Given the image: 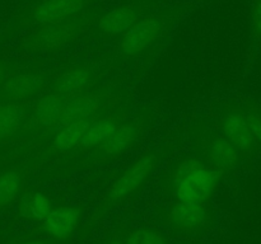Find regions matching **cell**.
I'll return each instance as SVG.
<instances>
[{
	"label": "cell",
	"instance_id": "cell-26",
	"mask_svg": "<svg viewBox=\"0 0 261 244\" xmlns=\"http://www.w3.org/2000/svg\"><path fill=\"white\" fill-rule=\"evenodd\" d=\"M7 78H8L7 69L4 68V65H2V64H0V86H2V84L4 83V80Z\"/></svg>",
	"mask_w": 261,
	"mask_h": 244
},
{
	"label": "cell",
	"instance_id": "cell-12",
	"mask_svg": "<svg viewBox=\"0 0 261 244\" xmlns=\"http://www.w3.org/2000/svg\"><path fill=\"white\" fill-rule=\"evenodd\" d=\"M93 0H40L27 15L28 24L35 27L58 23L78 14Z\"/></svg>",
	"mask_w": 261,
	"mask_h": 244
},
{
	"label": "cell",
	"instance_id": "cell-5",
	"mask_svg": "<svg viewBox=\"0 0 261 244\" xmlns=\"http://www.w3.org/2000/svg\"><path fill=\"white\" fill-rule=\"evenodd\" d=\"M82 18L74 17L58 23L36 27L24 45L32 52H56L70 43L82 30Z\"/></svg>",
	"mask_w": 261,
	"mask_h": 244
},
{
	"label": "cell",
	"instance_id": "cell-25",
	"mask_svg": "<svg viewBox=\"0 0 261 244\" xmlns=\"http://www.w3.org/2000/svg\"><path fill=\"white\" fill-rule=\"evenodd\" d=\"M103 244H124V235H122V231L112 234L111 236H109V238L103 241Z\"/></svg>",
	"mask_w": 261,
	"mask_h": 244
},
{
	"label": "cell",
	"instance_id": "cell-16",
	"mask_svg": "<svg viewBox=\"0 0 261 244\" xmlns=\"http://www.w3.org/2000/svg\"><path fill=\"white\" fill-rule=\"evenodd\" d=\"M96 116L75 119V121L68 122V124L56 127L54 131L50 132L51 140L48 147H50L51 151H54L55 154L74 152V150L81 142L82 137L86 134L87 129L89 127L91 122L96 118Z\"/></svg>",
	"mask_w": 261,
	"mask_h": 244
},
{
	"label": "cell",
	"instance_id": "cell-1",
	"mask_svg": "<svg viewBox=\"0 0 261 244\" xmlns=\"http://www.w3.org/2000/svg\"><path fill=\"white\" fill-rule=\"evenodd\" d=\"M223 175L199 157L184 155L173 160L163 172L161 186L173 202L211 205Z\"/></svg>",
	"mask_w": 261,
	"mask_h": 244
},
{
	"label": "cell",
	"instance_id": "cell-17",
	"mask_svg": "<svg viewBox=\"0 0 261 244\" xmlns=\"http://www.w3.org/2000/svg\"><path fill=\"white\" fill-rule=\"evenodd\" d=\"M103 96L99 92L94 90L93 88L91 90L86 92V93L68 99L64 104L63 112H61L60 117L56 122L55 129L64 124L75 121V119L96 116L97 113H99V109L103 104Z\"/></svg>",
	"mask_w": 261,
	"mask_h": 244
},
{
	"label": "cell",
	"instance_id": "cell-4",
	"mask_svg": "<svg viewBox=\"0 0 261 244\" xmlns=\"http://www.w3.org/2000/svg\"><path fill=\"white\" fill-rule=\"evenodd\" d=\"M194 149L196 157L222 175L233 172L244 159L239 150L219 131L201 132L194 140Z\"/></svg>",
	"mask_w": 261,
	"mask_h": 244
},
{
	"label": "cell",
	"instance_id": "cell-13",
	"mask_svg": "<svg viewBox=\"0 0 261 244\" xmlns=\"http://www.w3.org/2000/svg\"><path fill=\"white\" fill-rule=\"evenodd\" d=\"M82 211L76 206L55 205L40 223L41 230L53 241L68 240L76 230Z\"/></svg>",
	"mask_w": 261,
	"mask_h": 244
},
{
	"label": "cell",
	"instance_id": "cell-3",
	"mask_svg": "<svg viewBox=\"0 0 261 244\" xmlns=\"http://www.w3.org/2000/svg\"><path fill=\"white\" fill-rule=\"evenodd\" d=\"M180 17L176 10H157L145 14L120 37L117 52L122 58H135L149 51L171 30Z\"/></svg>",
	"mask_w": 261,
	"mask_h": 244
},
{
	"label": "cell",
	"instance_id": "cell-19",
	"mask_svg": "<svg viewBox=\"0 0 261 244\" xmlns=\"http://www.w3.org/2000/svg\"><path fill=\"white\" fill-rule=\"evenodd\" d=\"M24 185L23 173L18 169H8L0 173V208L17 200Z\"/></svg>",
	"mask_w": 261,
	"mask_h": 244
},
{
	"label": "cell",
	"instance_id": "cell-15",
	"mask_svg": "<svg viewBox=\"0 0 261 244\" xmlns=\"http://www.w3.org/2000/svg\"><path fill=\"white\" fill-rule=\"evenodd\" d=\"M125 119V116L121 113L119 114H97L96 118L91 122L89 127L87 129L86 134L82 137L81 142L74 150L76 155L86 154V152H91L92 150L96 149L97 146L106 141L112 132L119 127Z\"/></svg>",
	"mask_w": 261,
	"mask_h": 244
},
{
	"label": "cell",
	"instance_id": "cell-24",
	"mask_svg": "<svg viewBox=\"0 0 261 244\" xmlns=\"http://www.w3.org/2000/svg\"><path fill=\"white\" fill-rule=\"evenodd\" d=\"M13 244H50V241L43 238H25L19 239Z\"/></svg>",
	"mask_w": 261,
	"mask_h": 244
},
{
	"label": "cell",
	"instance_id": "cell-7",
	"mask_svg": "<svg viewBox=\"0 0 261 244\" xmlns=\"http://www.w3.org/2000/svg\"><path fill=\"white\" fill-rule=\"evenodd\" d=\"M144 122V119L140 117L132 119L125 118L106 141L92 150V160L97 164H102L117 159L125 154L139 140L140 135L145 130Z\"/></svg>",
	"mask_w": 261,
	"mask_h": 244
},
{
	"label": "cell",
	"instance_id": "cell-22",
	"mask_svg": "<svg viewBox=\"0 0 261 244\" xmlns=\"http://www.w3.org/2000/svg\"><path fill=\"white\" fill-rule=\"evenodd\" d=\"M244 112L252 130V134L256 139L257 145H261V112L257 111L256 108H252V107H246V108H244Z\"/></svg>",
	"mask_w": 261,
	"mask_h": 244
},
{
	"label": "cell",
	"instance_id": "cell-6",
	"mask_svg": "<svg viewBox=\"0 0 261 244\" xmlns=\"http://www.w3.org/2000/svg\"><path fill=\"white\" fill-rule=\"evenodd\" d=\"M165 216L168 228L173 233L184 235L204 233L213 223L211 205H190L171 201Z\"/></svg>",
	"mask_w": 261,
	"mask_h": 244
},
{
	"label": "cell",
	"instance_id": "cell-10",
	"mask_svg": "<svg viewBox=\"0 0 261 244\" xmlns=\"http://www.w3.org/2000/svg\"><path fill=\"white\" fill-rule=\"evenodd\" d=\"M94 81L96 71H93L91 66L76 65L58 74H53L46 89L55 92L68 101L73 97L91 90Z\"/></svg>",
	"mask_w": 261,
	"mask_h": 244
},
{
	"label": "cell",
	"instance_id": "cell-23",
	"mask_svg": "<svg viewBox=\"0 0 261 244\" xmlns=\"http://www.w3.org/2000/svg\"><path fill=\"white\" fill-rule=\"evenodd\" d=\"M254 30L261 37V0H255L254 5Z\"/></svg>",
	"mask_w": 261,
	"mask_h": 244
},
{
	"label": "cell",
	"instance_id": "cell-2",
	"mask_svg": "<svg viewBox=\"0 0 261 244\" xmlns=\"http://www.w3.org/2000/svg\"><path fill=\"white\" fill-rule=\"evenodd\" d=\"M168 151L170 146L153 147L135 158L105 190L101 207L105 210L117 207L138 195L167 157Z\"/></svg>",
	"mask_w": 261,
	"mask_h": 244
},
{
	"label": "cell",
	"instance_id": "cell-8",
	"mask_svg": "<svg viewBox=\"0 0 261 244\" xmlns=\"http://www.w3.org/2000/svg\"><path fill=\"white\" fill-rule=\"evenodd\" d=\"M217 127L218 131L239 150L242 157H250L256 151L259 145L252 134L244 108L226 107L219 114Z\"/></svg>",
	"mask_w": 261,
	"mask_h": 244
},
{
	"label": "cell",
	"instance_id": "cell-21",
	"mask_svg": "<svg viewBox=\"0 0 261 244\" xmlns=\"http://www.w3.org/2000/svg\"><path fill=\"white\" fill-rule=\"evenodd\" d=\"M124 244H170L168 236L155 228H133L122 231Z\"/></svg>",
	"mask_w": 261,
	"mask_h": 244
},
{
	"label": "cell",
	"instance_id": "cell-14",
	"mask_svg": "<svg viewBox=\"0 0 261 244\" xmlns=\"http://www.w3.org/2000/svg\"><path fill=\"white\" fill-rule=\"evenodd\" d=\"M145 9L147 8L142 2H133L115 8L99 18L97 29L99 35L105 37H121L138 20L144 17Z\"/></svg>",
	"mask_w": 261,
	"mask_h": 244
},
{
	"label": "cell",
	"instance_id": "cell-18",
	"mask_svg": "<svg viewBox=\"0 0 261 244\" xmlns=\"http://www.w3.org/2000/svg\"><path fill=\"white\" fill-rule=\"evenodd\" d=\"M30 102L0 101V142L12 139L25 127Z\"/></svg>",
	"mask_w": 261,
	"mask_h": 244
},
{
	"label": "cell",
	"instance_id": "cell-20",
	"mask_svg": "<svg viewBox=\"0 0 261 244\" xmlns=\"http://www.w3.org/2000/svg\"><path fill=\"white\" fill-rule=\"evenodd\" d=\"M54 206H55V203L53 202V200L41 191L28 193L23 201L24 214H27L28 218L38 224L47 216V214L53 210Z\"/></svg>",
	"mask_w": 261,
	"mask_h": 244
},
{
	"label": "cell",
	"instance_id": "cell-11",
	"mask_svg": "<svg viewBox=\"0 0 261 244\" xmlns=\"http://www.w3.org/2000/svg\"><path fill=\"white\" fill-rule=\"evenodd\" d=\"M66 99L53 90H43L33 99L30 106V114L25 127L33 131H45L50 134L56 126L59 117L63 112Z\"/></svg>",
	"mask_w": 261,
	"mask_h": 244
},
{
	"label": "cell",
	"instance_id": "cell-9",
	"mask_svg": "<svg viewBox=\"0 0 261 244\" xmlns=\"http://www.w3.org/2000/svg\"><path fill=\"white\" fill-rule=\"evenodd\" d=\"M51 75L40 70L12 74L0 86V101L31 102L46 90Z\"/></svg>",
	"mask_w": 261,
	"mask_h": 244
}]
</instances>
